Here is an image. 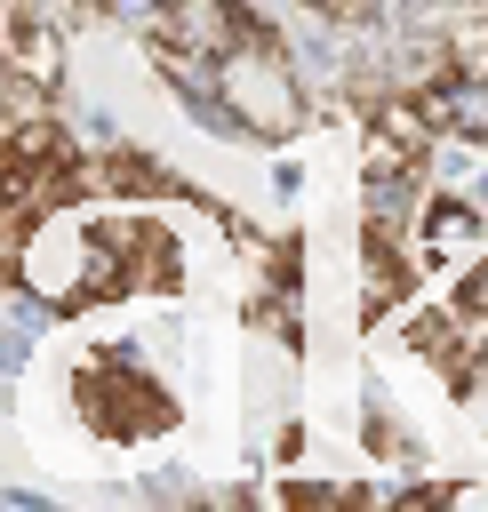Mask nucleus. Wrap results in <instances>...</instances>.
<instances>
[{
    "instance_id": "nucleus-1",
    "label": "nucleus",
    "mask_w": 488,
    "mask_h": 512,
    "mask_svg": "<svg viewBox=\"0 0 488 512\" xmlns=\"http://www.w3.org/2000/svg\"><path fill=\"white\" fill-rule=\"evenodd\" d=\"M72 424L104 448H144V440H168L184 424V392L168 368H152L136 344H88L72 360Z\"/></svg>"
},
{
    "instance_id": "nucleus-2",
    "label": "nucleus",
    "mask_w": 488,
    "mask_h": 512,
    "mask_svg": "<svg viewBox=\"0 0 488 512\" xmlns=\"http://www.w3.org/2000/svg\"><path fill=\"white\" fill-rule=\"evenodd\" d=\"M200 120H216V136L288 144V136L312 120V96H304V80H296L288 32H264V40L224 48L216 72H208V104H200Z\"/></svg>"
}]
</instances>
